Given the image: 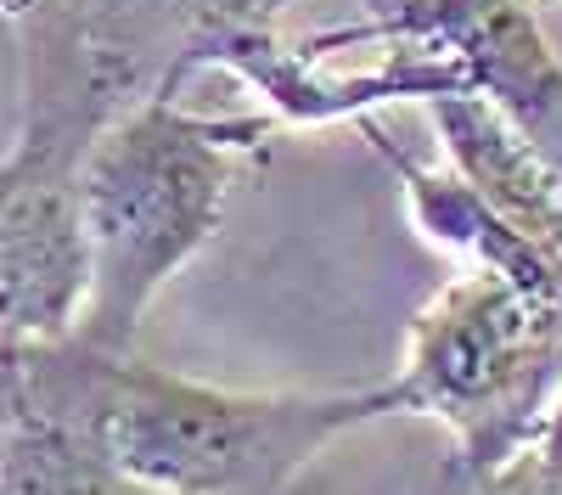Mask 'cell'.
I'll return each instance as SVG.
<instances>
[{"instance_id": "9", "label": "cell", "mask_w": 562, "mask_h": 495, "mask_svg": "<svg viewBox=\"0 0 562 495\" xmlns=\"http://www.w3.org/2000/svg\"><path fill=\"white\" fill-rule=\"evenodd\" d=\"M164 63V90L192 85V63L209 40L237 29H276L288 0H108Z\"/></svg>"}, {"instance_id": "8", "label": "cell", "mask_w": 562, "mask_h": 495, "mask_svg": "<svg viewBox=\"0 0 562 495\" xmlns=\"http://www.w3.org/2000/svg\"><path fill=\"white\" fill-rule=\"evenodd\" d=\"M0 495H164L102 462L79 439L12 417L0 428Z\"/></svg>"}, {"instance_id": "6", "label": "cell", "mask_w": 562, "mask_h": 495, "mask_svg": "<svg viewBox=\"0 0 562 495\" xmlns=\"http://www.w3.org/2000/svg\"><path fill=\"white\" fill-rule=\"evenodd\" d=\"M445 147V164L473 187L535 254L562 270V175L529 147V135L501 119L473 90L422 102Z\"/></svg>"}, {"instance_id": "4", "label": "cell", "mask_w": 562, "mask_h": 495, "mask_svg": "<svg viewBox=\"0 0 562 495\" xmlns=\"http://www.w3.org/2000/svg\"><path fill=\"white\" fill-rule=\"evenodd\" d=\"M333 40H416L450 57L467 90L518 124L562 175V57L535 18V0H366V23L333 29Z\"/></svg>"}, {"instance_id": "2", "label": "cell", "mask_w": 562, "mask_h": 495, "mask_svg": "<svg viewBox=\"0 0 562 495\" xmlns=\"http://www.w3.org/2000/svg\"><path fill=\"white\" fill-rule=\"evenodd\" d=\"M276 130L270 113H198L180 90H153L90 142L79 164L90 254L79 338L135 349L158 293L214 243L237 164Z\"/></svg>"}, {"instance_id": "10", "label": "cell", "mask_w": 562, "mask_h": 495, "mask_svg": "<svg viewBox=\"0 0 562 495\" xmlns=\"http://www.w3.org/2000/svg\"><path fill=\"white\" fill-rule=\"evenodd\" d=\"M445 495H562V490H557V479L546 473L540 450L524 439L506 462H495V468H490V473H479V479L450 484Z\"/></svg>"}, {"instance_id": "5", "label": "cell", "mask_w": 562, "mask_h": 495, "mask_svg": "<svg viewBox=\"0 0 562 495\" xmlns=\"http://www.w3.org/2000/svg\"><path fill=\"white\" fill-rule=\"evenodd\" d=\"M79 164L85 158L23 135L0 158V338L7 344H45L79 327L90 293Z\"/></svg>"}, {"instance_id": "1", "label": "cell", "mask_w": 562, "mask_h": 495, "mask_svg": "<svg viewBox=\"0 0 562 495\" xmlns=\"http://www.w3.org/2000/svg\"><path fill=\"white\" fill-rule=\"evenodd\" d=\"M12 417L79 439L164 495H276L333 439L394 417V405L383 383L338 394L220 389L63 333L12 344Z\"/></svg>"}, {"instance_id": "3", "label": "cell", "mask_w": 562, "mask_h": 495, "mask_svg": "<svg viewBox=\"0 0 562 495\" xmlns=\"http://www.w3.org/2000/svg\"><path fill=\"white\" fill-rule=\"evenodd\" d=\"M394 417L450 434V484L518 450L562 389V315L490 270H461L411 315L405 355L383 378Z\"/></svg>"}, {"instance_id": "7", "label": "cell", "mask_w": 562, "mask_h": 495, "mask_svg": "<svg viewBox=\"0 0 562 495\" xmlns=\"http://www.w3.org/2000/svg\"><path fill=\"white\" fill-rule=\"evenodd\" d=\"M355 130L371 142V153L394 169L400 198H405V214H411V225H416V232L428 237L434 248L456 254L467 270H490V277L524 288L529 299H540L546 310L562 315V270H557L546 254H535L450 164H422V158H411L378 119H360Z\"/></svg>"}]
</instances>
